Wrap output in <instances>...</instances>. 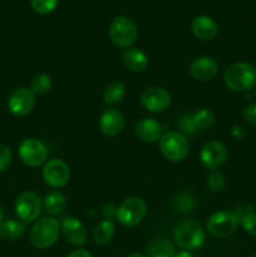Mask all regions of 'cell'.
I'll list each match as a JSON object with an SVG mask.
<instances>
[{
	"instance_id": "4dcf8cb0",
	"label": "cell",
	"mask_w": 256,
	"mask_h": 257,
	"mask_svg": "<svg viewBox=\"0 0 256 257\" xmlns=\"http://www.w3.org/2000/svg\"><path fill=\"white\" fill-rule=\"evenodd\" d=\"M241 225H242L243 230L248 233V235L256 237V213L250 211L246 212L245 215L241 217Z\"/></svg>"
},
{
	"instance_id": "603a6c76",
	"label": "cell",
	"mask_w": 256,
	"mask_h": 257,
	"mask_svg": "<svg viewBox=\"0 0 256 257\" xmlns=\"http://www.w3.org/2000/svg\"><path fill=\"white\" fill-rule=\"evenodd\" d=\"M147 257H176V251L172 243L166 238H157L148 246Z\"/></svg>"
},
{
	"instance_id": "e0dca14e",
	"label": "cell",
	"mask_w": 256,
	"mask_h": 257,
	"mask_svg": "<svg viewBox=\"0 0 256 257\" xmlns=\"http://www.w3.org/2000/svg\"><path fill=\"white\" fill-rule=\"evenodd\" d=\"M193 35L200 40H212L217 35L218 27L212 18L207 15H198L191 23Z\"/></svg>"
},
{
	"instance_id": "3957f363",
	"label": "cell",
	"mask_w": 256,
	"mask_h": 257,
	"mask_svg": "<svg viewBox=\"0 0 256 257\" xmlns=\"http://www.w3.org/2000/svg\"><path fill=\"white\" fill-rule=\"evenodd\" d=\"M173 238L183 250H197L205 242V231L197 221L185 220L176 226Z\"/></svg>"
},
{
	"instance_id": "52a82bcc",
	"label": "cell",
	"mask_w": 256,
	"mask_h": 257,
	"mask_svg": "<svg viewBox=\"0 0 256 257\" xmlns=\"http://www.w3.org/2000/svg\"><path fill=\"white\" fill-rule=\"evenodd\" d=\"M146 212H147V206H146L145 201L141 197L133 196L120 203L115 212V217L123 226L133 227L145 218Z\"/></svg>"
},
{
	"instance_id": "5b68a950",
	"label": "cell",
	"mask_w": 256,
	"mask_h": 257,
	"mask_svg": "<svg viewBox=\"0 0 256 257\" xmlns=\"http://www.w3.org/2000/svg\"><path fill=\"white\" fill-rule=\"evenodd\" d=\"M161 153L171 162H181L185 160L190 151L187 137L178 131H170L160 138Z\"/></svg>"
},
{
	"instance_id": "ffe728a7",
	"label": "cell",
	"mask_w": 256,
	"mask_h": 257,
	"mask_svg": "<svg viewBox=\"0 0 256 257\" xmlns=\"http://www.w3.org/2000/svg\"><path fill=\"white\" fill-rule=\"evenodd\" d=\"M25 232V225L17 220H5L0 222V238L4 241H14L22 237Z\"/></svg>"
},
{
	"instance_id": "4316f807",
	"label": "cell",
	"mask_w": 256,
	"mask_h": 257,
	"mask_svg": "<svg viewBox=\"0 0 256 257\" xmlns=\"http://www.w3.org/2000/svg\"><path fill=\"white\" fill-rule=\"evenodd\" d=\"M193 120H195V124L197 127V130L201 131H207L211 130L215 124V114L211 109L207 108H202V109L197 110V112L193 114Z\"/></svg>"
},
{
	"instance_id": "74e56055",
	"label": "cell",
	"mask_w": 256,
	"mask_h": 257,
	"mask_svg": "<svg viewBox=\"0 0 256 257\" xmlns=\"http://www.w3.org/2000/svg\"><path fill=\"white\" fill-rule=\"evenodd\" d=\"M3 220H4V211H3V208L0 207V222H2Z\"/></svg>"
},
{
	"instance_id": "4fadbf2b",
	"label": "cell",
	"mask_w": 256,
	"mask_h": 257,
	"mask_svg": "<svg viewBox=\"0 0 256 257\" xmlns=\"http://www.w3.org/2000/svg\"><path fill=\"white\" fill-rule=\"evenodd\" d=\"M171 94L162 87H151L141 94V103L147 110L153 113L165 112L171 105Z\"/></svg>"
},
{
	"instance_id": "2e32d148",
	"label": "cell",
	"mask_w": 256,
	"mask_h": 257,
	"mask_svg": "<svg viewBox=\"0 0 256 257\" xmlns=\"http://www.w3.org/2000/svg\"><path fill=\"white\" fill-rule=\"evenodd\" d=\"M125 120L122 112L114 108L107 109L99 119V130L107 137H115L124 130Z\"/></svg>"
},
{
	"instance_id": "83f0119b",
	"label": "cell",
	"mask_w": 256,
	"mask_h": 257,
	"mask_svg": "<svg viewBox=\"0 0 256 257\" xmlns=\"http://www.w3.org/2000/svg\"><path fill=\"white\" fill-rule=\"evenodd\" d=\"M59 0H30L32 8L38 14H50L57 8Z\"/></svg>"
},
{
	"instance_id": "ab89813d",
	"label": "cell",
	"mask_w": 256,
	"mask_h": 257,
	"mask_svg": "<svg viewBox=\"0 0 256 257\" xmlns=\"http://www.w3.org/2000/svg\"><path fill=\"white\" fill-rule=\"evenodd\" d=\"M255 95H256V92H255Z\"/></svg>"
},
{
	"instance_id": "f35d334b",
	"label": "cell",
	"mask_w": 256,
	"mask_h": 257,
	"mask_svg": "<svg viewBox=\"0 0 256 257\" xmlns=\"http://www.w3.org/2000/svg\"><path fill=\"white\" fill-rule=\"evenodd\" d=\"M251 257H256V253H255V255H252V256H251Z\"/></svg>"
},
{
	"instance_id": "7c38bea8",
	"label": "cell",
	"mask_w": 256,
	"mask_h": 257,
	"mask_svg": "<svg viewBox=\"0 0 256 257\" xmlns=\"http://www.w3.org/2000/svg\"><path fill=\"white\" fill-rule=\"evenodd\" d=\"M35 105V94L30 88L20 87L10 94L8 99V108L17 117H24L29 114Z\"/></svg>"
},
{
	"instance_id": "30bf717a",
	"label": "cell",
	"mask_w": 256,
	"mask_h": 257,
	"mask_svg": "<svg viewBox=\"0 0 256 257\" xmlns=\"http://www.w3.org/2000/svg\"><path fill=\"white\" fill-rule=\"evenodd\" d=\"M43 180L49 187L62 188L68 183L70 177V171L67 163L58 158H53L45 162L43 168Z\"/></svg>"
},
{
	"instance_id": "d6a6232c",
	"label": "cell",
	"mask_w": 256,
	"mask_h": 257,
	"mask_svg": "<svg viewBox=\"0 0 256 257\" xmlns=\"http://www.w3.org/2000/svg\"><path fill=\"white\" fill-rule=\"evenodd\" d=\"M243 119L251 125H256V103H251V104L246 105L245 109L242 112Z\"/></svg>"
},
{
	"instance_id": "e575fe53",
	"label": "cell",
	"mask_w": 256,
	"mask_h": 257,
	"mask_svg": "<svg viewBox=\"0 0 256 257\" xmlns=\"http://www.w3.org/2000/svg\"><path fill=\"white\" fill-rule=\"evenodd\" d=\"M67 257H92L89 251L83 250V248H78V250L72 251Z\"/></svg>"
},
{
	"instance_id": "9c48e42d",
	"label": "cell",
	"mask_w": 256,
	"mask_h": 257,
	"mask_svg": "<svg viewBox=\"0 0 256 257\" xmlns=\"http://www.w3.org/2000/svg\"><path fill=\"white\" fill-rule=\"evenodd\" d=\"M19 157L24 165L29 167H38L47 162L48 150L43 142L35 138H27L19 146Z\"/></svg>"
},
{
	"instance_id": "7a4b0ae2",
	"label": "cell",
	"mask_w": 256,
	"mask_h": 257,
	"mask_svg": "<svg viewBox=\"0 0 256 257\" xmlns=\"http://www.w3.org/2000/svg\"><path fill=\"white\" fill-rule=\"evenodd\" d=\"M60 222L54 217H43L33 225L30 230V242L40 250H45L54 245L59 238Z\"/></svg>"
},
{
	"instance_id": "d6986e66",
	"label": "cell",
	"mask_w": 256,
	"mask_h": 257,
	"mask_svg": "<svg viewBox=\"0 0 256 257\" xmlns=\"http://www.w3.org/2000/svg\"><path fill=\"white\" fill-rule=\"evenodd\" d=\"M122 58L125 68L135 73H141L146 70V68L148 67V63H150L147 54L138 48L125 49Z\"/></svg>"
},
{
	"instance_id": "484cf974",
	"label": "cell",
	"mask_w": 256,
	"mask_h": 257,
	"mask_svg": "<svg viewBox=\"0 0 256 257\" xmlns=\"http://www.w3.org/2000/svg\"><path fill=\"white\" fill-rule=\"evenodd\" d=\"M50 88H52V78H50V75L45 74V73L34 75L32 82H30V90L34 94H47Z\"/></svg>"
},
{
	"instance_id": "9a60e30c",
	"label": "cell",
	"mask_w": 256,
	"mask_h": 257,
	"mask_svg": "<svg viewBox=\"0 0 256 257\" xmlns=\"http://www.w3.org/2000/svg\"><path fill=\"white\" fill-rule=\"evenodd\" d=\"M60 231L69 243L82 246L87 242L88 233L85 226L74 217H67L60 223Z\"/></svg>"
},
{
	"instance_id": "6da1fadb",
	"label": "cell",
	"mask_w": 256,
	"mask_h": 257,
	"mask_svg": "<svg viewBox=\"0 0 256 257\" xmlns=\"http://www.w3.org/2000/svg\"><path fill=\"white\" fill-rule=\"evenodd\" d=\"M223 80L228 89L235 92H246L252 89L256 84V69L250 63H233L226 69Z\"/></svg>"
},
{
	"instance_id": "44dd1931",
	"label": "cell",
	"mask_w": 256,
	"mask_h": 257,
	"mask_svg": "<svg viewBox=\"0 0 256 257\" xmlns=\"http://www.w3.org/2000/svg\"><path fill=\"white\" fill-rule=\"evenodd\" d=\"M43 206L50 215H60V213L64 212L65 207H67V200H65L63 193L53 191L45 196Z\"/></svg>"
},
{
	"instance_id": "ba28073f",
	"label": "cell",
	"mask_w": 256,
	"mask_h": 257,
	"mask_svg": "<svg viewBox=\"0 0 256 257\" xmlns=\"http://www.w3.org/2000/svg\"><path fill=\"white\" fill-rule=\"evenodd\" d=\"M42 200L33 191H25L17 197L14 203L15 213L23 223L34 222L42 211Z\"/></svg>"
},
{
	"instance_id": "5bb4252c",
	"label": "cell",
	"mask_w": 256,
	"mask_h": 257,
	"mask_svg": "<svg viewBox=\"0 0 256 257\" xmlns=\"http://www.w3.org/2000/svg\"><path fill=\"white\" fill-rule=\"evenodd\" d=\"M190 74L200 82H210L217 75L218 64L213 58L211 57H198L191 62Z\"/></svg>"
},
{
	"instance_id": "8d00e7d4",
	"label": "cell",
	"mask_w": 256,
	"mask_h": 257,
	"mask_svg": "<svg viewBox=\"0 0 256 257\" xmlns=\"http://www.w3.org/2000/svg\"><path fill=\"white\" fill-rule=\"evenodd\" d=\"M127 257H147V256L143 255V253H141V252H132V253H130Z\"/></svg>"
},
{
	"instance_id": "f546056e",
	"label": "cell",
	"mask_w": 256,
	"mask_h": 257,
	"mask_svg": "<svg viewBox=\"0 0 256 257\" xmlns=\"http://www.w3.org/2000/svg\"><path fill=\"white\" fill-rule=\"evenodd\" d=\"M177 125L180 127L181 133H183L185 136L195 135L196 131H197V127H196L195 124V120H193V114H190V113L182 115V117L178 119Z\"/></svg>"
},
{
	"instance_id": "7402d4cb",
	"label": "cell",
	"mask_w": 256,
	"mask_h": 257,
	"mask_svg": "<svg viewBox=\"0 0 256 257\" xmlns=\"http://www.w3.org/2000/svg\"><path fill=\"white\" fill-rule=\"evenodd\" d=\"M114 236V223L110 220H103L93 230V238L98 245H107Z\"/></svg>"
},
{
	"instance_id": "1f68e13d",
	"label": "cell",
	"mask_w": 256,
	"mask_h": 257,
	"mask_svg": "<svg viewBox=\"0 0 256 257\" xmlns=\"http://www.w3.org/2000/svg\"><path fill=\"white\" fill-rule=\"evenodd\" d=\"M13 161V153L9 147L0 145V173L7 171L10 167Z\"/></svg>"
},
{
	"instance_id": "cb8c5ba5",
	"label": "cell",
	"mask_w": 256,
	"mask_h": 257,
	"mask_svg": "<svg viewBox=\"0 0 256 257\" xmlns=\"http://www.w3.org/2000/svg\"><path fill=\"white\" fill-rule=\"evenodd\" d=\"M125 97V85L124 83L119 82V80H114L110 82L109 84L105 87L104 93H103V98H104L105 104L114 105L118 104L123 100Z\"/></svg>"
},
{
	"instance_id": "f1b7e54d",
	"label": "cell",
	"mask_w": 256,
	"mask_h": 257,
	"mask_svg": "<svg viewBox=\"0 0 256 257\" xmlns=\"http://www.w3.org/2000/svg\"><path fill=\"white\" fill-rule=\"evenodd\" d=\"M207 186L212 192H220L225 187V176L218 171H212L207 177Z\"/></svg>"
},
{
	"instance_id": "8fae6325",
	"label": "cell",
	"mask_w": 256,
	"mask_h": 257,
	"mask_svg": "<svg viewBox=\"0 0 256 257\" xmlns=\"http://www.w3.org/2000/svg\"><path fill=\"white\" fill-rule=\"evenodd\" d=\"M226 158H227V148L220 141H208L201 148L200 160L208 170L216 171L225 163Z\"/></svg>"
},
{
	"instance_id": "d590c367",
	"label": "cell",
	"mask_w": 256,
	"mask_h": 257,
	"mask_svg": "<svg viewBox=\"0 0 256 257\" xmlns=\"http://www.w3.org/2000/svg\"><path fill=\"white\" fill-rule=\"evenodd\" d=\"M176 257H196V256L193 255V253L191 252V251L183 250V251H181V252L176 253Z\"/></svg>"
},
{
	"instance_id": "277c9868",
	"label": "cell",
	"mask_w": 256,
	"mask_h": 257,
	"mask_svg": "<svg viewBox=\"0 0 256 257\" xmlns=\"http://www.w3.org/2000/svg\"><path fill=\"white\" fill-rule=\"evenodd\" d=\"M138 37V28L136 23L128 17H117L109 25L110 42L119 49H128L136 43Z\"/></svg>"
},
{
	"instance_id": "ac0fdd59",
	"label": "cell",
	"mask_w": 256,
	"mask_h": 257,
	"mask_svg": "<svg viewBox=\"0 0 256 257\" xmlns=\"http://www.w3.org/2000/svg\"><path fill=\"white\" fill-rule=\"evenodd\" d=\"M136 135L146 143H153L162 136V124L152 118H142L136 124Z\"/></svg>"
},
{
	"instance_id": "d4e9b609",
	"label": "cell",
	"mask_w": 256,
	"mask_h": 257,
	"mask_svg": "<svg viewBox=\"0 0 256 257\" xmlns=\"http://www.w3.org/2000/svg\"><path fill=\"white\" fill-rule=\"evenodd\" d=\"M196 202L193 196L191 195L187 191H182V192L177 193L173 200V207L177 212L181 213H187L195 208Z\"/></svg>"
},
{
	"instance_id": "836d02e7",
	"label": "cell",
	"mask_w": 256,
	"mask_h": 257,
	"mask_svg": "<svg viewBox=\"0 0 256 257\" xmlns=\"http://www.w3.org/2000/svg\"><path fill=\"white\" fill-rule=\"evenodd\" d=\"M231 135H232L236 140H242L246 136V133L242 127H240V125H233L232 130H231Z\"/></svg>"
},
{
	"instance_id": "8992f818",
	"label": "cell",
	"mask_w": 256,
	"mask_h": 257,
	"mask_svg": "<svg viewBox=\"0 0 256 257\" xmlns=\"http://www.w3.org/2000/svg\"><path fill=\"white\" fill-rule=\"evenodd\" d=\"M241 221V216L237 212L230 211H218L210 216L206 228L213 237L223 238L232 235Z\"/></svg>"
}]
</instances>
